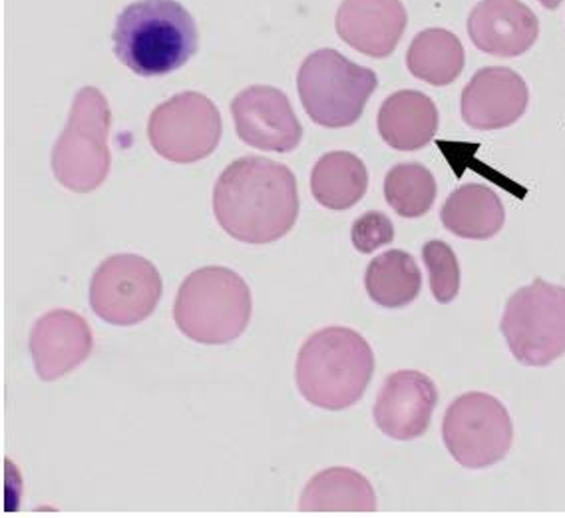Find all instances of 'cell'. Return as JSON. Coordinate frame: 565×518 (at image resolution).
<instances>
[{
    "label": "cell",
    "mask_w": 565,
    "mask_h": 518,
    "mask_svg": "<svg viewBox=\"0 0 565 518\" xmlns=\"http://www.w3.org/2000/svg\"><path fill=\"white\" fill-rule=\"evenodd\" d=\"M213 214L225 234L245 244H271L294 230L299 192L294 172L262 156L230 163L213 188Z\"/></svg>",
    "instance_id": "6da1fadb"
},
{
    "label": "cell",
    "mask_w": 565,
    "mask_h": 518,
    "mask_svg": "<svg viewBox=\"0 0 565 518\" xmlns=\"http://www.w3.org/2000/svg\"><path fill=\"white\" fill-rule=\"evenodd\" d=\"M233 123L242 142L265 152H294L303 126L285 92L273 86H249L232 102Z\"/></svg>",
    "instance_id": "8fae6325"
},
{
    "label": "cell",
    "mask_w": 565,
    "mask_h": 518,
    "mask_svg": "<svg viewBox=\"0 0 565 518\" xmlns=\"http://www.w3.org/2000/svg\"><path fill=\"white\" fill-rule=\"evenodd\" d=\"M366 294L374 304L388 309H398L413 304L420 294L423 275L411 254L403 250H391L374 257L364 274Z\"/></svg>",
    "instance_id": "7402d4cb"
},
{
    "label": "cell",
    "mask_w": 565,
    "mask_h": 518,
    "mask_svg": "<svg viewBox=\"0 0 565 518\" xmlns=\"http://www.w3.org/2000/svg\"><path fill=\"white\" fill-rule=\"evenodd\" d=\"M148 138L153 150L170 162H200L220 146L222 116L207 96L182 92L153 110Z\"/></svg>",
    "instance_id": "30bf717a"
},
{
    "label": "cell",
    "mask_w": 565,
    "mask_h": 518,
    "mask_svg": "<svg viewBox=\"0 0 565 518\" xmlns=\"http://www.w3.org/2000/svg\"><path fill=\"white\" fill-rule=\"evenodd\" d=\"M440 220L458 237L490 240L504 228V203L484 183H466L448 195Z\"/></svg>",
    "instance_id": "ac0fdd59"
},
{
    "label": "cell",
    "mask_w": 565,
    "mask_h": 518,
    "mask_svg": "<svg viewBox=\"0 0 565 518\" xmlns=\"http://www.w3.org/2000/svg\"><path fill=\"white\" fill-rule=\"evenodd\" d=\"M173 319L183 336L203 346L232 343L249 326L252 292L227 267H202L180 285Z\"/></svg>",
    "instance_id": "277c9868"
},
{
    "label": "cell",
    "mask_w": 565,
    "mask_h": 518,
    "mask_svg": "<svg viewBox=\"0 0 565 518\" xmlns=\"http://www.w3.org/2000/svg\"><path fill=\"white\" fill-rule=\"evenodd\" d=\"M408 14L401 0H343L337 12L341 41L371 59H386L403 39Z\"/></svg>",
    "instance_id": "2e32d148"
},
{
    "label": "cell",
    "mask_w": 565,
    "mask_h": 518,
    "mask_svg": "<svg viewBox=\"0 0 565 518\" xmlns=\"http://www.w3.org/2000/svg\"><path fill=\"white\" fill-rule=\"evenodd\" d=\"M162 292V275L150 260L111 255L92 275L90 307L106 324L136 326L152 316Z\"/></svg>",
    "instance_id": "9c48e42d"
},
{
    "label": "cell",
    "mask_w": 565,
    "mask_h": 518,
    "mask_svg": "<svg viewBox=\"0 0 565 518\" xmlns=\"http://www.w3.org/2000/svg\"><path fill=\"white\" fill-rule=\"evenodd\" d=\"M468 36L478 51L515 59L534 46L540 21L522 0H480L468 17Z\"/></svg>",
    "instance_id": "9a60e30c"
},
{
    "label": "cell",
    "mask_w": 565,
    "mask_h": 518,
    "mask_svg": "<svg viewBox=\"0 0 565 518\" xmlns=\"http://www.w3.org/2000/svg\"><path fill=\"white\" fill-rule=\"evenodd\" d=\"M299 508L305 512H373L376 495L369 478L359 471L327 468L307 483Z\"/></svg>",
    "instance_id": "d6986e66"
},
{
    "label": "cell",
    "mask_w": 565,
    "mask_h": 518,
    "mask_svg": "<svg viewBox=\"0 0 565 518\" xmlns=\"http://www.w3.org/2000/svg\"><path fill=\"white\" fill-rule=\"evenodd\" d=\"M443 438L448 453L462 467H492L510 453L514 425L504 403L495 397L466 393L448 406Z\"/></svg>",
    "instance_id": "ba28073f"
},
{
    "label": "cell",
    "mask_w": 565,
    "mask_h": 518,
    "mask_svg": "<svg viewBox=\"0 0 565 518\" xmlns=\"http://www.w3.org/2000/svg\"><path fill=\"white\" fill-rule=\"evenodd\" d=\"M369 190V172L353 152L324 154L311 172V192L329 210H349L361 202Z\"/></svg>",
    "instance_id": "ffe728a7"
},
{
    "label": "cell",
    "mask_w": 565,
    "mask_h": 518,
    "mask_svg": "<svg viewBox=\"0 0 565 518\" xmlns=\"http://www.w3.org/2000/svg\"><path fill=\"white\" fill-rule=\"evenodd\" d=\"M438 403L435 381L420 371H396L386 377L374 403V423L396 441L423 437Z\"/></svg>",
    "instance_id": "7c38bea8"
},
{
    "label": "cell",
    "mask_w": 565,
    "mask_h": 518,
    "mask_svg": "<svg viewBox=\"0 0 565 518\" xmlns=\"http://www.w3.org/2000/svg\"><path fill=\"white\" fill-rule=\"evenodd\" d=\"M500 331L520 363L545 367L565 356V287L535 279L505 304Z\"/></svg>",
    "instance_id": "52a82bcc"
},
{
    "label": "cell",
    "mask_w": 565,
    "mask_h": 518,
    "mask_svg": "<svg viewBox=\"0 0 565 518\" xmlns=\"http://www.w3.org/2000/svg\"><path fill=\"white\" fill-rule=\"evenodd\" d=\"M423 260L428 275H430V289L438 304L455 302L460 292V264L455 250L446 242L433 240L424 244Z\"/></svg>",
    "instance_id": "cb8c5ba5"
},
{
    "label": "cell",
    "mask_w": 565,
    "mask_h": 518,
    "mask_svg": "<svg viewBox=\"0 0 565 518\" xmlns=\"http://www.w3.org/2000/svg\"><path fill=\"white\" fill-rule=\"evenodd\" d=\"M374 373L373 349L349 327H324L305 341L295 381L311 405L343 411L361 401Z\"/></svg>",
    "instance_id": "3957f363"
},
{
    "label": "cell",
    "mask_w": 565,
    "mask_h": 518,
    "mask_svg": "<svg viewBox=\"0 0 565 518\" xmlns=\"http://www.w3.org/2000/svg\"><path fill=\"white\" fill-rule=\"evenodd\" d=\"M438 123L440 116L433 98L418 91H401L383 102L376 126L391 148L413 152L433 142Z\"/></svg>",
    "instance_id": "e0dca14e"
},
{
    "label": "cell",
    "mask_w": 565,
    "mask_h": 518,
    "mask_svg": "<svg viewBox=\"0 0 565 518\" xmlns=\"http://www.w3.org/2000/svg\"><path fill=\"white\" fill-rule=\"evenodd\" d=\"M376 86L379 78L371 68L359 66L333 49L309 54L297 74L305 113L324 128L359 123Z\"/></svg>",
    "instance_id": "5b68a950"
},
{
    "label": "cell",
    "mask_w": 565,
    "mask_h": 518,
    "mask_svg": "<svg viewBox=\"0 0 565 518\" xmlns=\"http://www.w3.org/2000/svg\"><path fill=\"white\" fill-rule=\"evenodd\" d=\"M353 245L361 254H373L379 247L388 245L394 240V225L383 212H366L354 220L351 230Z\"/></svg>",
    "instance_id": "d4e9b609"
},
{
    "label": "cell",
    "mask_w": 565,
    "mask_h": 518,
    "mask_svg": "<svg viewBox=\"0 0 565 518\" xmlns=\"http://www.w3.org/2000/svg\"><path fill=\"white\" fill-rule=\"evenodd\" d=\"M465 46L446 29H426L414 36L406 52V66L418 81L448 86L465 71Z\"/></svg>",
    "instance_id": "44dd1931"
},
{
    "label": "cell",
    "mask_w": 565,
    "mask_h": 518,
    "mask_svg": "<svg viewBox=\"0 0 565 518\" xmlns=\"http://www.w3.org/2000/svg\"><path fill=\"white\" fill-rule=\"evenodd\" d=\"M111 114L98 88L86 86L72 104L71 118L52 150L54 178L71 192L98 190L110 173Z\"/></svg>",
    "instance_id": "8992f818"
},
{
    "label": "cell",
    "mask_w": 565,
    "mask_h": 518,
    "mask_svg": "<svg viewBox=\"0 0 565 518\" xmlns=\"http://www.w3.org/2000/svg\"><path fill=\"white\" fill-rule=\"evenodd\" d=\"M92 329L71 309H54L32 327L29 349L36 376L56 381L82 366L92 353Z\"/></svg>",
    "instance_id": "5bb4252c"
},
{
    "label": "cell",
    "mask_w": 565,
    "mask_h": 518,
    "mask_svg": "<svg viewBox=\"0 0 565 518\" xmlns=\"http://www.w3.org/2000/svg\"><path fill=\"white\" fill-rule=\"evenodd\" d=\"M542 4H544L545 9H550V11H554V9H557L564 0H540Z\"/></svg>",
    "instance_id": "484cf974"
},
{
    "label": "cell",
    "mask_w": 565,
    "mask_h": 518,
    "mask_svg": "<svg viewBox=\"0 0 565 518\" xmlns=\"http://www.w3.org/2000/svg\"><path fill=\"white\" fill-rule=\"evenodd\" d=\"M435 173L423 163L408 162L393 166L384 178V198L396 214L416 220L430 212L435 205Z\"/></svg>",
    "instance_id": "603a6c76"
},
{
    "label": "cell",
    "mask_w": 565,
    "mask_h": 518,
    "mask_svg": "<svg viewBox=\"0 0 565 518\" xmlns=\"http://www.w3.org/2000/svg\"><path fill=\"white\" fill-rule=\"evenodd\" d=\"M530 92L524 78L505 66H488L476 72L462 92V118L480 130H502L524 116Z\"/></svg>",
    "instance_id": "4fadbf2b"
},
{
    "label": "cell",
    "mask_w": 565,
    "mask_h": 518,
    "mask_svg": "<svg viewBox=\"0 0 565 518\" xmlns=\"http://www.w3.org/2000/svg\"><path fill=\"white\" fill-rule=\"evenodd\" d=\"M111 39L118 61L146 78L182 68L198 51L195 21L175 0L131 2Z\"/></svg>",
    "instance_id": "7a4b0ae2"
}]
</instances>
